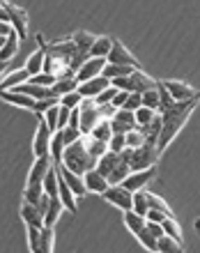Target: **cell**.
I'll return each instance as SVG.
<instances>
[{"mask_svg": "<svg viewBox=\"0 0 200 253\" xmlns=\"http://www.w3.org/2000/svg\"><path fill=\"white\" fill-rule=\"evenodd\" d=\"M200 97H194V99H184V101H168V104H161L157 113L161 115V131L159 138H157V150L163 152L175 138L177 133L184 129L187 120L194 115V111L198 108Z\"/></svg>", "mask_w": 200, "mask_h": 253, "instance_id": "1", "label": "cell"}, {"mask_svg": "<svg viewBox=\"0 0 200 253\" xmlns=\"http://www.w3.org/2000/svg\"><path fill=\"white\" fill-rule=\"evenodd\" d=\"M65 168H69L72 173H79L83 175L85 170L97 166V159H94L92 154L87 152L85 147V138L80 136L79 140H74L72 145L65 147V152H62V161H60Z\"/></svg>", "mask_w": 200, "mask_h": 253, "instance_id": "2", "label": "cell"}, {"mask_svg": "<svg viewBox=\"0 0 200 253\" xmlns=\"http://www.w3.org/2000/svg\"><path fill=\"white\" fill-rule=\"evenodd\" d=\"M94 168H97L111 184H120L129 175V170H131V168H129V161L124 159L120 152H113V150H108L106 154H101L99 159H97V166Z\"/></svg>", "mask_w": 200, "mask_h": 253, "instance_id": "3", "label": "cell"}, {"mask_svg": "<svg viewBox=\"0 0 200 253\" xmlns=\"http://www.w3.org/2000/svg\"><path fill=\"white\" fill-rule=\"evenodd\" d=\"M161 152L157 150L154 143H143L138 147H131V157H129V168L131 170H143V168L157 166Z\"/></svg>", "mask_w": 200, "mask_h": 253, "instance_id": "4", "label": "cell"}, {"mask_svg": "<svg viewBox=\"0 0 200 253\" xmlns=\"http://www.w3.org/2000/svg\"><path fill=\"white\" fill-rule=\"evenodd\" d=\"M154 177H157V166H150V168H143V170H129V175L120 182V184L133 193V191L145 189L147 184L154 180Z\"/></svg>", "mask_w": 200, "mask_h": 253, "instance_id": "5", "label": "cell"}, {"mask_svg": "<svg viewBox=\"0 0 200 253\" xmlns=\"http://www.w3.org/2000/svg\"><path fill=\"white\" fill-rule=\"evenodd\" d=\"M101 196H104L106 203L120 207L122 212H124V210H131V205H133V193L129 191V189H124L122 184H108L106 191L101 193Z\"/></svg>", "mask_w": 200, "mask_h": 253, "instance_id": "6", "label": "cell"}, {"mask_svg": "<svg viewBox=\"0 0 200 253\" xmlns=\"http://www.w3.org/2000/svg\"><path fill=\"white\" fill-rule=\"evenodd\" d=\"M106 62H115V65H129V67H133V69H143L140 67V62H138V58L129 51L122 42H118V40H113V46H111V51H108V55H106Z\"/></svg>", "mask_w": 200, "mask_h": 253, "instance_id": "7", "label": "cell"}, {"mask_svg": "<svg viewBox=\"0 0 200 253\" xmlns=\"http://www.w3.org/2000/svg\"><path fill=\"white\" fill-rule=\"evenodd\" d=\"M5 9L9 14V26L16 35H19V40H26L28 37V14L23 7L19 5H12V2H5Z\"/></svg>", "mask_w": 200, "mask_h": 253, "instance_id": "8", "label": "cell"}, {"mask_svg": "<svg viewBox=\"0 0 200 253\" xmlns=\"http://www.w3.org/2000/svg\"><path fill=\"white\" fill-rule=\"evenodd\" d=\"M79 111H80V133H83V136H87V133L92 131V126L101 120L99 111H97L94 99H83V101H80V106H79Z\"/></svg>", "mask_w": 200, "mask_h": 253, "instance_id": "9", "label": "cell"}, {"mask_svg": "<svg viewBox=\"0 0 200 253\" xmlns=\"http://www.w3.org/2000/svg\"><path fill=\"white\" fill-rule=\"evenodd\" d=\"M51 166H53L51 154H46V157H35V164H33V168H30V175H28L26 187H41L44 175L48 173V168Z\"/></svg>", "mask_w": 200, "mask_h": 253, "instance_id": "10", "label": "cell"}, {"mask_svg": "<svg viewBox=\"0 0 200 253\" xmlns=\"http://www.w3.org/2000/svg\"><path fill=\"white\" fill-rule=\"evenodd\" d=\"M163 87H166L170 97L175 101H184V99H194V97H200V90H196L194 85H189L184 81H161Z\"/></svg>", "mask_w": 200, "mask_h": 253, "instance_id": "11", "label": "cell"}, {"mask_svg": "<svg viewBox=\"0 0 200 253\" xmlns=\"http://www.w3.org/2000/svg\"><path fill=\"white\" fill-rule=\"evenodd\" d=\"M108 85H111V81H108L106 76H101V74H99V76H92V79H87V81H83V83H79V87H76V90L80 92V97H83V99H94V97H97L99 92H104Z\"/></svg>", "mask_w": 200, "mask_h": 253, "instance_id": "12", "label": "cell"}, {"mask_svg": "<svg viewBox=\"0 0 200 253\" xmlns=\"http://www.w3.org/2000/svg\"><path fill=\"white\" fill-rule=\"evenodd\" d=\"M51 136L53 131L46 126V122L41 120L37 125V131H35V140H33V152L35 157H46L48 150H51Z\"/></svg>", "mask_w": 200, "mask_h": 253, "instance_id": "13", "label": "cell"}, {"mask_svg": "<svg viewBox=\"0 0 200 253\" xmlns=\"http://www.w3.org/2000/svg\"><path fill=\"white\" fill-rule=\"evenodd\" d=\"M104 65H106V58H85L83 65L76 69V81L83 83V81L92 79V76H99L101 69H104Z\"/></svg>", "mask_w": 200, "mask_h": 253, "instance_id": "14", "label": "cell"}, {"mask_svg": "<svg viewBox=\"0 0 200 253\" xmlns=\"http://www.w3.org/2000/svg\"><path fill=\"white\" fill-rule=\"evenodd\" d=\"M136 126V118H133V111H127V108H118L115 115L111 118V129L113 133H127L129 129Z\"/></svg>", "mask_w": 200, "mask_h": 253, "instance_id": "15", "label": "cell"}, {"mask_svg": "<svg viewBox=\"0 0 200 253\" xmlns=\"http://www.w3.org/2000/svg\"><path fill=\"white\" fill-rule=\"evenodd\" d=\"M127 81H129V92H145L150 87H157V79H152L143 69H133Z\"/></svg>", "mask_w": 200, "mask_h": 253, "instance_id": "16", "label": "cell"}, {"mask_svg": "<svg viewBox=\"0 0 200 253\" xmlns=\"http://www.w3.org/2000/svg\"><path fill=\"white\" fill-rule=\"evenodd\" d=\"M55 166H58L60 175L65 177V182L69 184V189H72V191L76 193V198H80V196H85V193H87V187H85V182H83V175L72 173V170H69V168H65L62 164H55Z\"/></svg>", "mask_w": 200, "mask_h": 253, "instance_id": "17", "label": "cell"}, {"mask_svg": "<svg viewBox=\"0 0 200 253\" xmlns=\"http://www.w3.org/2000/svg\"><path fill=\"white\" fill-rule=\"evenodd\" d=\"M58 198H60V203L65 205V210H69L72 214L79 212V205H76V193L69 189V184L65 182V177L60 175V170H58Z\"/></svg>", "mask_w": 200, "mask_h": 253, "instance_id": "18", "label": "cell"}, {"mask_svg": "<svg viewBox=\"0 0 200 253\" xmlns=\"http://www.w3.org/2000/svg\"><path fill=\"white\" fill-rule=\"evenodd\" d=\"M83 182H85L87 191H92V193H104V191H106V187L111 184V182H108L106 177L97 170V168L85 170V173H83Z\"/></svg>", "mask_w": 200, "mask_h": 253, "instance_id": "19", "label": "cell"}, {"mask_svg": "<svg viewBox=\"0 0 200 253\" xmlns=\"http://www.w3.org/2000/svg\"><path fill=\"white\" fill-rule=\"evenodd\" d=\"M0 99L7 101V104H12V106H19V108H28V111H33L35 106V99L33 97H28V94L19 92V90H2L0 92Z\"/></svg>", "mask_w": 200, "mask_h": 253, "instance_id": "20", "label": "cell"}, {"mask_svg": "<svg viewBox=\"0 0 200 253\" xmlns=\"http://www.w3.org/2000/svg\"><path fill=\"white\" fill-rule=\"evenodd\" d=\"M21 219L26 221V226H35V228H41L44 226V214L37 210V205L33 203H21Z\"/></svg>", "mask_w": 200, "mask_h": 253, "instance_id": "21", "label": "cell"}, {"mask_svg": "<svg viewBox=\"0 0 200 253\" xmlns=\"http://www.w3.org/2000/svg\"><path fill=\"white\" fill-rule=\"evenodd\" d=\"M37 42H40V48L33 51L30 58H28V62H26V69L30 76H35V74H40L41 69H44V55H46V51H44V40H41V35H37Z\"/></svg>", "mask_w": 200, "mask_h": 253, "instance_id": "22", "label": "cell"}, {"mask_svg": "<svg viewBox=\"0 0 200 253\" xmlns=\"http://www.w3.org/2000/svg\"><path fill=\"white\" fill-rule=\"evenodd\" d=\"M111 46H113V37H106V35L94 37V42H92V46H90V51H87V55H90V58H106L108 51H111Z\"/></svg>", "mask_w": 200, "mask_h": 253, "instance_id": "23", "label": "cell"}, {"mask_svg": "<svg viewBox=\"0 0 200 253\" xmlns=\"http://www.w3.org/2000/svg\"><path fill=\"white\" fill-rule=\"evenodd\" d=\"M76 87H79L76 76H62V79H55V83L51 85V92H53V97H62V94L72 92Z\"/></svg>", "mask_w": 200, "mask_h": 253, "instance_id": "24", "label": "cell"}, {"mask_svg": "<svg viewBox=\"0 0 200 253\" xmlns=\"http://www.w3.org/2000/svg\"><path fill=\"white\" fill-rule=\"evenodd\" d=\"M55 247V226L40 228V253H51Z\"/></svg>", "mask_w": 200, "mask_h": 253, "instance_id": "25", "label": "cell"}, {"mask_svg": "<svg viewBox=\"0 0 200 253\" xmlns=\"http://www.w3.org/2000/svg\"><path fill=\"white\" fill-rule=\"evenodd\" d=\"M157 251L161 253H180L184 251V244L182 242H177L175 237H170V235H161V237H157Z\"/></svg>", "mask_w": 200, "mask_h": 253, "instance_id": "26", "label": "cell"}, {"mask_svg": "<svg viewBox=\"0 0 200 253\" xmlns=\"http://www.w3.org/2000/svg\"><path fill=\"white\" fill-rule=\"evenodd\" d=\"M16 53H19V35L14 33V30H9V35H7V42H5V46L0 48V60L9 62Z\"/></svg>", "mask_w": 200, "mask_h": 253, "instance_id": "27", "label": "cell"}, {"mask_svg": "<svg viewBox=\"0 0 200 253\" xmlns=\"http://www.w3.org/2000/svg\"><path fill=\"white\" fill-rule=\"evenodd\" d=\"M65 138H62V129H55L53 136H51V150H48V154H51V159H53V164H60L62 161V152H65Z\"/></svg>", "mask_w": 200, "mask_h": 253, "instance_id": "28", "label": "cell"}, {"mask_svg": "<svg viewBox=\"0 0 200 253\" xmlns=\"http://www.w3.org/2000/svg\"><path fill=\"white\" fill-rule=\"evenodd\" d=\"M62 210H65V205L60 203V198H58V196H53V198H51V203H48V210L44 212V226H55V221L60 219Z\"/></svg>", "mask_w": 200, "mask_h": 253, "instance_id": "29", "label": "cell"}, {"mask_svg": "<svg viewBox=\"0 0 200 253\" xmlns=\"http://www.w3.org/2000/svg\"><path fill=\"white\" fill-rule=\"evenodd\" d=\"M133 72V67L129 65H115V62H106L104 69H101V76H106L108 81L111 79H120V76H129Z\"/></svg>", "mask_w": 200, "mask_h": 253, "instance_id": "30", "label": "cell"}, {"mask_svg": "<svg viewBox=\"0 0 200 253\" xmlns=\"http://www.w3.org/2000/svg\"><path fill=\"white\" fill-rule=\"evenodd\" d=\"M145 221H147V219L143 216V214L133 212V210H124V226H127L133 235H136V233L140 230V228L145 226Z\"/></svg>", "mask_w": 200, "mask_h": 253, "instance_id": "31", "label": "cell"}, {"mask_svg": "<svg viewBox=\"0 0 200 253\" xmlns=\"http://www.w3.org/2000/svg\"><path fill=\"white\" fill-rule=\"evenodd\" d=\"M87 136H92V138H99V140H111V136H113V129H111V120H104L101 118L97 125L92 126V131L87 133Z\"/></svg>", "mask_w": 200, "mask_h": 253, "instance_id": "32", "label": "cell"}, {"mask_svg": "<svg viewBox=\"0 0 200 253\" xmlns=\"http://www.w3.org/2000/svg\"><path fill=\"white\" fill-rule=\"evenodd\" d=\"M83 138H85V147H87V152L92 154L94 159H99L101 154H106V152H108V143H106V140L92 138V136H83Z\"/></svg>", "mask_w": 200, "mask_h": 253, "instance_id": "33", "label": "cell"}, {"mask_svg": "<svg viewBox=\"0 0 200 253\" xmlns=\"http://www.w3.org/2000/svg\"><path fill=\"white\" fill-rule=\"evenodd\" d=\"M161 226H163V233L166 235H170V237H175L177 242H182V228H180V223H177V219H175L173 214L163 216Z\"/></svg>", "mask_w": 200, "mask_h": 253, "instance_id": "34", "label": "cell"}, {"mask_svg": "<svg viewBox=\"0 0 200 253\" xmlns=\"http://www.w3.org/2000/svg\"><path fill=\"white\" fill-rule=\"evenodd\" d=\"M72 42L80 48V51H83V53H87V51H90V46H92V42H94V35L85 33V30H79V33L72 35ZM87 58H90V55H87Z\"/></svg>", "mask_w": 200, "mask_h": 253, "instance_id": "35", "label": "cell"}, {"mask_svg": "<svg viewBox=\"0 0 200 253\" xmlns=\"http://www.w3.org/2000/svg\"><path fill=\"white\" fill-rule=\"evenodd\" d=\"M136 240H138L140 247L147 249V251H157V237L147 230V226H143L138 233H136Z\"/></svg>", "mask_w": 200, "mask_h": 253, "instance_id": "36", "label": "cell"}, {"mask_svg": "<svg viewBox=\"0 0 200 253\" xmlns=\"http://www.w3.org/2000/svg\"><path fill=\"white\" fill-rule=\"evenodd\" d=\"M145 200H147V210H161V212H168L173 214V210H170V205H168L163 198H159V196H154V193H150L145 189Z\"/></svg>", "mask_w": 200, "mask_h": 253, "instance_id": "37", "label": "cell"}, {"mask_svg": "<svg viewBox=\"0 0 200 253\" xmlns=\"http://www.w3.org/2000/svg\"><path fill=\"white\" fill-rule=\"evenodd\" d=\"M140 94H143V106L152 108V111H159L161 99H159V90L157 87H150V90H145V92H140Z\"/></svg>", "mask_w": 200, "mask_h": 253, "instance_id": "38", "label": "cell"}, {"mask_svg": "<svg viewBox=\"0 0 200 253\" xmlns=\"http://www.w3.org/2000/svg\"><path fill=\"white\" fill-rule=\"evenodd\" d=\"M154 115H157V111H152V108H147V106H140L133 111V118H136V126H145L147 122L152 120Z\"/></svg>", "mask_w": 200, "mask_h": 253, "instance_id": "39", "label": "cell"}, {"mask_svg": "<svg viewBox=\"0 0 200 253\" xmlns=\"http://www.w3.org/2000/svg\"><path fill=\"white\" fill-rule=\"evenodd\" d=\"M58 99H60V104L62 106H67V108H79L80 101H83V97H80L79 90H72V92L62 94V97H58Z\"/></svg>", "mask_w": 200, "mask_h": 253, "instance_id": "40", "label": "cell"}, {"mask_svg": "<svg viewBox=\"0 0 200 253\" xmlns=\"http://www.w3.org/2000/svg\"><path fill=\"white\" fill-rule=\"evenodd\" d=\"M124 138H127V147H138L145 143V136H143V131H140L138 126L129 129V131L124 133Z\"/></svg>", "mask_w": 200, "mask_h": 253, "instance_id": "41", "label": "cell"}, {"mask_svg": "<svg viewBox=\"0 0 200 253\" xmlns=\"http://www.w3.org/2000/svg\"><path fill=\"white\" fill-rule=\"evenodd\" d=\"M58 106H60V104H55V106H51L48 111H44V113H41V120L46 122V126L51 129V131H55V129H58Z\"/></svg>", "mask_w": 200, "mask_h": 253, "instance_id": "42", "label": "cell"}, {"mask_svg": "<svg viewBox=\"0 0 200 253\" xmlns=\"http://www.w3.org/2000/svg\"><path fill=\"white\" fill-rule=\"evenodd\" d=\"M26 230H28V249L33 253H40V228L26 226Z\"/></svg>", "mask_w": 200, "mask_h": 253, "instance_id": "43", "label": "cell"}, {"mask_svg": "<svg viewBox=\"0 0 200 253\" xmlns=\"http://www.w3.org/2000/svg\"><path fill=\"white\" fill-rule=\"evenodd\" d=\"M41 193H44V187H26L23 189V200L26 203H33V205H37L41 198Z\"/></svg>", "mask_w": 200, "mask_h": 253, "instance_id": "44", "label": "cell"}, {"mask_svg": "<svg viewBox=\"0 0 200 253\" xmlns=\"http://www.w3.org/2000/svg\"><path fill=\"white\" fill-rule=\"evenodd\" d=\"M55 104H60V99L58 97H46V99H35V106H33V111L35 113H44V111H48L51 106H55Z\"/></svg>", "mask_w": 200, "mask_h": 253, "instance_id": "45", "label": "cell"}, {"mask_svg": "<svg viewBox=\"0 0 200 253\" xmlns=\"http://www.w3.org/2000/svg\"><path fill=\"white\" fill-rule=\"evenodd\" d=\"M30 83H35V85H46L51 87L55 83V76L53 74H46V72H40V74H35V76H30Z\"/></svg>", "mask_w": 200, "mask_h": 253, "instance_id": "46", "label": "cell"}, {"mask_svg": "<svg viewBox=\"0 0 200 253\" xmlns=\"http://www.w3.org/2000/svg\"><path fill=\"white\" fill-rule=\"evenodd\" d=\"M127 147V138H124V133H113L111 140H108V150H113V152H122Z\"/></svg>", "mask_w": 200, "mask_h": 253, "instance_id": "47", "label": "cell"}, {"mask_svg": "<svg viewBox=\"0 0 200 253\" xmlns=\"http://www.w3.org/2000/svg\"><path fill=\"white\" fill-rule=\"evenodd\" d=\"M143 106V94L140 92H129L127 101L122 104V108H127V111H136V108Z\"/></svg>", "mask_w": 200, "mask_h": 253, "instance_id": "48", "label": "cell"}, {"mask_svg": "<svg viewBox=\"0 0 200 253\" xmlns=\"http://www.w3.org/2000/svg\"><path fill=\"white\" fill-rule=\"evenodd\" d=\"M83 133H80V129H76V126H65L62 129V138H65V145H72L74 140H79Z\"/></svg>", "mask_w": 200, "mask_h": 253, "instance_id": "49", "label": "cell"}, {"mask_svg": "<svg viewBox=\"0 0 200 253\" xmlns=\"http://www.w3.org/2000/svg\"><path fill=\"white\" fill-rule=\"evenodd\" d=\"M97 111H99V118H104V120H111L118 108H115L111 101H106V104H97Z\"/></svg>", "mask_w": 200, "mask_h": 253, "instance_id": "50", "label": "cell"}, {"mask_svg": "<svg viewBox=\"0 0 200 253\" xmlns=\"http://www.w3.org/2000/svg\"><path fill=\"white\" fill-rule=\"evenodd\" d=\"M115 92H118V87H113V85H108L104 92H99L97 97H94V104H106V101H111L115 97Z\"/></svg>", "mask_w": 200, "mask_h": 253, "instance_id": "51", "label": "cell"}, {"mask_svg": "<svg viewBox=\"0 0 200 253\" xmlns=\"http://www.w3.org/2000/svg\"><path fill=\"white\" fill-rule=\"evenodd\" d=\"M69 115H72V108H67V106H58V129H65L67 122H69Z\"/></svg>", "mask_w": 200, "mask_h": 253, "instance_id": "52", "label": "cell"}, {"mask_svg": "<svg viewBox=\"0 0 200 253\" xmlns=\"http://www.w3.org/2000/svg\"><path fill=\"white\" fill-rule=\"evenodd\" d=\"M145 226H147V230H150L154 237H161V235H163V226H161L159 221H145Z\"/></svg>", "mask_w": 200, "mask_h": 253, "instance_id": "53", "label": "cell"}, {"mask_svg": "<svg viewBox=\"0 0 200 253\" xmlns=\"http://www.w3.org/2000/svg\"><path fill=\"white\" fill-rule=\"evenodd\" d=\"M127 97H129V92H124V90H118V92H115V97L111 99V104H113L115 108H122V104L127 101Z\"/></svg>", "mask_w": 200, "mask_h": 253, "instance_id": "54", "label": "cell"}, {"mask_svg": "<svg viewBox=\"0 0 200 253\" xmlns=\"http://www.w3.org/2000/svg\"><path fill=\"white\" fill-rule=\"evenodd\" d=\"M0 21H2V23H9V14H7L5 5H0Z\"/></svg>", "mask_w": 200, "mask_h": 253, "instance_id": "55", "label": "cell"}, {"mask_svg": "<svg viewBox=\"0 0 200 253\" xmlns=\"http://www.w3.org/2000/svg\"><path fill=\"white\" fill-rule=\"evenodd\" d=\"M9 30H12V26H9V23H2V21H0V35H9Z\"/></svg>", "mask_w": 200, "mask_h": 253, "instance_id": "56", "label": "cell"}, {"mask_svg": "<svg viewBox=\"0 0 200 253\" xmlns=\"http://www.w3.org/2000/svg\"><path fill=\"white\" fill-rule=\"evenodd\" d=\"M7 69H9V62H5V60H0V76H2V74L7 72Z\"/></svg>", "mask_w": 200, "mask_h": 253, "instance_id": "57", "label": "cell"}, {"mask_svg": "<svg viewBox=\"0 0 200 253\" xmlns=\"http://www.w3.org/2000/svg\"><path fill=\"white\" fill-rule=\"evenodd\" d=\"M5 42H7V35H0V48L5 46Z\"/></svg>", "mask_w": 200, "mask_h": 253, "instance_id": "58", "label": "cell"}, {"mask_svg": "<svg viewBox=\"0 0 200 253\" xmlns=\"http://www.w3.org/2000/svg\"><path fill=\"white\" fill-rule=\"evenodd\" d=\"M5 2H9V0H0V5H5Z\"/></svg>", "mask_w": 200, "mask_h": 253, "instance_id": "59", "label": "cell"}, {"mask_svg": "<svg viewBox=\"0 0 200 253\" xmlns=\"http://www.w3.org/2000/svg\"><path fill=\"white\" fill-rule=\"evenodd\" d=\"M198 223H200V219H198Z\"/></svg>", "mask_w": 200, "mask_h": 253, "instance_id": "60", "label": "cell"}]
</instances>
